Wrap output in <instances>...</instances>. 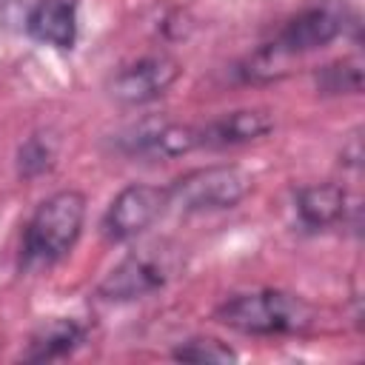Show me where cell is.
I'll return each instance as SVG.
<instances>
[{
  "label": "cell",
  "mask_w": 365,
  "mask_h": 365,
  "mask_svg": "<svg viewBox=\"0 0 365 365\" xmlns=\"http://www.w3.org/2000/svg\"><path fill=\"white\" fill-rule=\"evenodd\" d=\"M214 319L245 336H294L317 322V311L299 294L282 288H257L231 294L214 308Z\"/></svg>",
  "instance_id": "obj_1"
},
{
  "label": "cell",
  "mask_w": 365,
  "mask_h": 365,
  "mask_svg": "<svg viewBox=\"0 0 365 365\" xmlns=\"http://www.w3.org/2000/svg\"><path fill=\"white\" fill-rule=\"evenodd\" d=\"M86 194L77 188H63L46 197L29 217L23 228L20 262L26 268L60 262L80 240L86 225Z\"/></svg>",
  "instance_id": "obj_2"
},
{
  "label": "cell",
  "mask_w": 365,
  "mask_h": 365,
  "mask_svg": "<svg viewBox=\"0 0 365 365\" xmlns=\"http://www.w3.org/2000/svg\"><path fill=\"white\" fill-rule=\"evenodd\" d=\"M180 248L160 240L128 251L97 285V297L108 302H131L163 291L180 271Z\"/></svg>",
  "instance_id": "obj_3"
},
{
  "label": "cell",
  "mask_w": 365,
  "mask_h": 365,
  "mask_svg": "<svg viewBox=\"0 0 365 365\" xmlns=\"http://www.w3.org/2000/svg\"><path fill=\"white\" fill-rule=\"evenodd\" d=\"M254 188V177L234 163L200 165L177 177L168 191V208L174 205L182 214H205V211H228L237 208Z\"/></svg>",
  "instance_id": "obj_4"
},
{
  "label": "cell",
  "mask_w": 365,
  "mask_h": 365,
  "mask_svg": "<svg viewBox=\"0 0 365 365\" xmlns=\"http://www.w3.org/2000/svg\"><path fill=\"white\" fill-rule=\"evenodd\" d=\"M77 11L80 0H0V29L71 51L77 43Z\"/></svg>",
  "instance_id": "obj_5"
},
{
  "label": "cell",
  "mask_w": 365,
  "mask_h": 365,
  "mask_svg": "<svg viewBox=\"0 0 365 365\" xmlns=\"http://www.w3.org/2000/svg\"><path fill=\"white\" fill-rule=\"evenodd\" d=\"M114 148L131 160H177L200 148V131L191 123L148 114L114 137Z\"/></svg>",
  "instance_id": "obj_6"
},
{
  "label": "cell",
  "mask_w": 365,
  "mask_h": 365,
  "mask_svg": "<svg viewBox=\"0 0 365 365\" xmlns=\"http://www.w3.org/2000/svg\"><path fill=\"white\" fill-rule=\"evenodd\" d=\"M168 208V191L151 182H128L108 202L100 231L108 242H131L145 234Z\"/></svg>",
  "instance_id": "obj_7"
},
{
  "label": "cell",
  "mask_w": 365,
  "mask_h": 365,
  "mask_svg": "<svg viewBox=\"0 0 365 365\" xmlns=\"http://www.w3.org/2000/svg\"><path fill=\"white\" fill-rule=\"evenodd\" d=\"M345 29V20L336 9L331 6H308L302 11H297L279 31L277 37L259 51V57L277 60V57H297V54H308L317 48H325L328 43H334Z\"/></svg>",
  "instance_id": "obj_8"
},
{
  "label": "cell",
  "mask_w": 365,
  "mask_h": 365,
  "mask_svg": "<svg viewBox=\"0 0 365 365\" xmlns=\"http://www.w3.org/2000/svg\"><path fill=\"white\" fill-rule=\"evenodd\" d=\"M182 68L168 54H145L134 63H125L120 71H114L108 91L123 106H145L160 100L177 80Z\"/></svg>",
  "instance_id": "obj_9"
},
{
  "label": "cell",
  "mask_w": 365,
  "mask_h": 365,
  "mask_svg": "<svg viewBox=\"0 0 365 365\" xmlns=\"http://www.w3.org/2000/svg\"><path fill=\"white\" fill-rule=\"evenodd\" d=\"M197 131H200V148H234L271 134L274 114L265 108H237L197 125Z\"/></svg>",
  "instance_id": "obj_10"
},
{
  "label": "cell",
  "mask_w": 365,
  "mask_h": 365,
  "mask_svg": "<svg viewBox=\"0 0 365 365\" xmlns=\"http://www.w3.org/2000/svg\"><path fill=\"white\" fill-rule=\"evenodd\" d=\"M297 220L308 231H325L345 220L348 214V191L336 182H314L302 185L294 197Z\"/></svg>",
  "instance_id": "obj_11"
},
{
  "label": "cell",
  "mask_w": 365,
  "mask_h": 365,
  "mask_svg": "<svg viewBox=\"0 0 365 365\" xmlns=\"http://www.w3.org/2000/svg\"><path fill=\"white\" fill-rule=\"evenodd\" d=\"M86 342V325H80L71 317H51L46 319L31 336L23 351L26 362H51L71 356Z\"/></svg>",
  "instance_id": "obj_12"
},
{
  "label": "cell",
  "mask_w": 365,
  "mask_h": 365,
  "mask_svg": "<svg viewBox=\"0 0 365 365\" xmlns=\"http://www.w3.org/2000/svg\"><path fill=\"white\" fill-rule=\"evenodd\" d=\"M54 160H57V140L37 131V134L26 137L17 148V177L20 180H37V177L51 171Z\"/></svg>",
  "instance_id": "obj_13"
},
{
  "label": "cell",
  "mask_w": 365,
  "mask_h": 365,
  "mask_svg": "<svg viewBox=\"0 0 365 365\" xmlns=\"http://www.w3.org/2000/svg\"><path fill=\"white\" fill-rule=\"evenodd\" d=\"M317 88L322 94H359L362 91V63L354 57L334 60L317 71Z\"/></svg>",
  "instance_id": "obj_14"
},
{
  "label": "cell",
  "mask_w": 365,
  "mask_h": 365,
  "mask_svg": "<svg viewBox=\"0 0 365 365\" xmlns=\"http://www.w3.org/2000/svg\"><path fill=\"white\" fill-rule=\"evenodd\" d=\"M171 359L177 362H234L240 359V354L222 342V339H214V336H191V339H182L180 345H174L171 351Z\"/></svg>",
  "instance_id": "obj_15"
}]
</instances>
